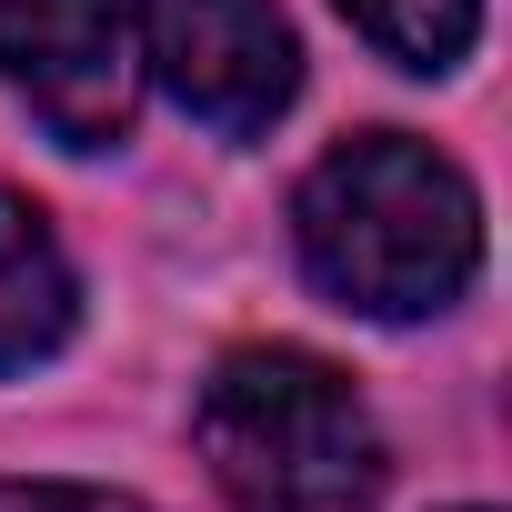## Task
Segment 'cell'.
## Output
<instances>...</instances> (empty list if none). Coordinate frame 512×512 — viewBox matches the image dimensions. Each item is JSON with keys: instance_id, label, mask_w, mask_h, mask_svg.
<instances>
[{"instance_id": "obj_1", "label": "cell", "mask_w": 512, "mask_h": 512, "mask_svg": "<svg viewBox=\"0 0 512 512\" xmlns=\"http://www.w3.org/2000/svg\"><path fill=\"white\" fill-rule=\"evenodd\" d=\"M292 241H302V272L342 312L422 322V312L462 302V282L482 272V201L432 141L372 131V141H342L332 161H312V181L292 201Z\"/></svg>"}, {"instance_id": "obj_2", "label": "cell", "mask_w": 512, "mask_h": 512, "mask_svg": "<svg viewBox=\"0 0 512 512\" xmlns=\"http://www.w3.org/2000/svg\"><path fill=\"white\" fill-rule=\"evenodd\" d=\"M201 462L231 512H372L382 502V432L362 392L292 342L231 352L201 382Z\"/></svg>"}, {"instance_id": "obj_3", "label": "cell", "mask_w": 512, "mask_h": 512, "mask_svg": "<svg viewBox=\"0 0 512 512\" xmlns=\"http://www.w3.org/2000/svg\"><path fill=\"white\" fill-rule=\"evenodd\" d=\"M141 51L161 91L231 141L272 131L302 91V41L272 0H141Z\"/></svg>"}, {"instance_id": "obj_4", "label": "cell", "mask_w": 512, "mask_h": 512, "mask_svg": "<svg viewBox=\"0 0 512 512\" xmlns=\"http://www.w3.org/2000/svg\"><path fill=\"white\" fill-rule=\"evenodd\" d=\"M0 81H11L51 141L111 151L141 101V51L121 0H0Z\"/></svg>"}, {"instance_id": "obj_5", "label": "cell", "mask_w": 512, "mask_h": 512, "mask_svg": "<svg viewBox=\"0 0 512 512\" xmlns=\"http://www.w3.org/2000/svg\"><path fill=\"white\" fill-rule=\"evenodd\" d=\"M81 322V282H71V251L51 231L41 201L0 191V372H31L71 342Z\"/></svg>"}, {"instance_id": "obj_6", "label": "cell", "mask_w": 512, "mask_h": 512, "mask_svg": "<svg viewBox=\"0 0 512 512\" xmlns=\"http://www.w3.org/2000/svg\"><path fill=\"white\" fill-rule=\"evenodd\" d=\"M342 21L402 71H452L482 31V0H342Z\"/></svg>"}, {"instance_id": "obj_7", "label": "cell", "mask_w": 512, "mask_h": 512, "mask_svg": "<svg viewBox=\"0 0 512 512\" xmlns=\"http://www.w3.org/2000/svg\"><path fill=\"white\" fill-rule=\"evenodd\" d=\"M0 512H151V502L101 492V482H0Z\"/></svg>"}]
</instances>
